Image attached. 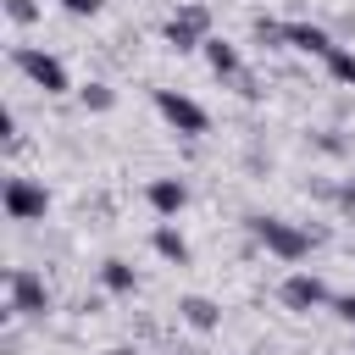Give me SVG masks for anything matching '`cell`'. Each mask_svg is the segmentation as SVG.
I'll use <instances>...</instances> for the list:
<instances>
[{
  "label": "cell",
  "instance_id": "obj_1",
  "mask_svg": "<svg viewBox=\"0 0 355 355\" xmlns=\"http://www.w3.org/2000/svg\"><path fill=\"white\" fill-rule=\"evenodd\" d=\"M250 233H255L277 261H305L311 244L322 239V233H305V227H294V222H283V216H250Z\"/></svg>",
  "mask_w": 355,
  "mask_h": 355
},
{
  "label": "cell",
  "instance_id": "obj_2",
  "mask_svg": "<svg viewBox=\"0 0 355 355\" xmlns=\"http://www.w3.org/2000/svg\"><path fill=\"white\" fill-rule=\"evenodd\" d=\"M11 61H17V72H28V83H33V89H44V94H67V89H72L67 67H61V61H55L50 50L17 44V50H11Z\"/></svg>",
  "mask_w": 355,
  "mask_h": 355
},
{
  "label": "cell",
  "instance_id": "obj_17",
  "mask_svg": "<svg viewBox=\"0 0 355 355\" xmlns=\"http://www.w3.org/2000/svg\"><path fill=\"white\" fill-rule=\"evenodd\" d=\"M333 311H338V316L355 327V294H338V300H333Z\"/></svg>",
  "mask_w": 355,
  "mask_h": 355
},
{
  "label": "cell",
  "instance_id": "obj_7",
  "mask_svg": "<svg viewBox=\"0 0 355 355\" xmlns=\"http://www.w3.org/2000/svg\"><path fill=\"white\" fill-rule=\"evenodd\" d=\"M6 283H11V311H17V316H44L50 294H44V277H39V272L17 266V272H11Z\"/></svg>",
  "mask_w": 355,
  "mask_h": 355
},
{
  "label": "cell",
  "instance_id": "obj_14",
  "mask_svg": "<svg viewBox=\"0 0 355 355\" xmlns=\"http://www.w3.org/2000/svg\"><path fill=\"white\" fill-rule=\"evenodd\" d=\"M322 61H327V72H333L338 83H349V89H355V50H338V44H333Z\"/></svg>",
  "mask_w": 355,
  "mask_h": 355
},
{
  "label": "cell",
  "instance_id": "obj_4",
  "mask_svg": "<svg viewBox=\"0 0 355 355\" xmlns=\"http://www.w3.org/2000/svg\"><path fill=\"white\" fill-rule=\"evenodd\" d=\"M211 39V11L205 6H178V17L166 22V44L172 50H205Z\"/></svg>",
  "mask_w": 355,
  "mask_h": 355
},
{
  "label": "cell",
  "instance_id": "obj_8",
  "mask_svg": "<svg viewBox=\"0 0 355 355\" xmlns=\"http://www.w3.org/2000/svg\"><path fill=\"white\" fill-rule=\"evenodd\" d=\"M178 316H183L194 333H211V327L222 322V305H216V300H205V294H183V300H178Z\"/></svg>",
  "mask_w": 355,
  "mask_h": 355
},
{
  "label": "cell",
  "instance_id": "obj_3",
  "mask_svg": "<svg viewBox=\"0 0 355 355\" xmlns=\"http://www.w3.org/2000/svg\"><path fill=\"white\" fill-rule=\"evenodd\" d=\"M155 111H161L178 133H189V139H194V133H205V122H211V116H205V105H200V100H189L183 89H155Z\"/></svg>",
  "mask_w": 355,
  "mask_h": 355
},
{
  "label": "cell",
  "instance_id": "obj_16",
  "mask_svg": "<svg viewBox=\"0 0 355 355\" xmlns=\"http://www.w3.org/2000/svg\"><path fill=\"white\" fill-rule=\"evenodd\" d=\"M6 17L11 22H33L39 17V0H6Z\"/></svg>",
  "mask_w": 355,
  "mask_h": 355
},
{
  "label": "cell",
  "instance_id": "obj_13",
  "mask_svg": "<svg viewBox=\"0 0 355 355\" xmlns=\"http://www.w3.org/2000/svg\"><path fill=\"white\" fill-rule=\"evenodd\" d=\"M155 255H166V261H189V239L178 233V227H155Z\"/></svg>",
  "mask_w": 355,
  "mask_h": 355
},
{
  "label": "cell",
  "instance_id": "obj_12",
  "mask_svg": "<svg viewBox=\"0 0 355 355\" xmlns=\"http://www.w3.org/2000/svg\"><path fill=\"white\" fill-rule=\"evenodd\" d=\"M100 283H105L111 294H133V288H139V272H133L128 261H116V255H111V261L100 266Z\"/></svg>",
  "mask_w": 355,
  "mask_h": 355
},
{
  "label": "cell",
  "instance_id": "obj_5",
  "mask_svg": "<svg viewBox=\"0 0 355 355\" xmlns=\"http://www.w3.org/2000/svg\"><path fill=\"white\" fill-rule=\"evenodd\" d=\"M44 211H50L44 183H33V178H11V183H6V216H11V222H39Z\"/></svg>",
  "mask_w": 355,
  "mask_h": 355
},
{
  "label": "cell",
  "instance_id": "obj_20",
  "mask_svg": "<svg viewBox=\"0 0 355 355\" xmlns=\"http://www.w3.org/2000/svg\"><path fill=\"white\" fill-rule=\"evenodd\" d=\"M105 355H133V349H128V344H116V349H105Z\"/></svg>",
  "mask_w": 355,
  "mask_h": 355
},
{
  "label": "cell",
  "instance_id": "obj_10",
  "mask_svg": "<svg viewBox=\"0 0 355 355\" xmlns=\"http://www.w3.org/2000/svg\"><path fill=\"white\" fill-rule=\"evenodd\" d=\"M205 61H211V72H216V78H233V83L244 78V61H239V50H233L227 39H216V33L205 39Z\"/></svg>",
  "mask_w": 355,
  "mask_h": 355
},
{
  "label": "cell",
  "instance_id": "obj_6",
  "mask_svg": "<svg viewBox=\"0 0 355 355\" xmlns=\"http://www.w3.org/2000/svg\"><path fill=\"white\" fill-rule=\"evenodd\" d=\"M277 300H283L288 311H316V305H327V283H322L316 272H288L283 288H277Z\"/></svg>",
  "mask_w": 355,
  "mask_h": 355
},
{
  "label": "cell",
  "instance_id": "obj_15",
  "mask_svg": "<svg viewBox=\"0 0 355 355\" xmlns=\"http://www.w3.org/2000/svg\"><path fill=\"white\" fill-rule=\"evenodd\" d=\"M111 100H116V94H111L105 83H83V105H89V111H111Z\"/></svg>",
  "mask_w": 355,
  "mask_h": 355
},
{
  "label": "cell",
  "instance_id": "obj_19",
  "mask_svg": "<svg viewBox=\"0 0 355 355\" xmlns=\"http://www.w3.org/2000/svg\"><path fill=\"white\" fill-rule=\"evenodd\" d=\"M338 205H344V211H355V189H338Z\"/></svg>",
  "mask_w": 355,
  "mask_h": 355
},
{
  "label": "cell",
  "instance_id": "obj_9",
  "mask_svg": "<svg viewBox=\"0 0 355 355\" xmlns=\"http://www.w3.org/2000/svg\"><path fill=\"white\" fill-rule=\"evenodd\" d=\"M150 205H155L161 216H178V211L189 205V183H183V178H155V183H150Z\"/></svg>",
  "mask_w": 355,
  "mask_h": 355
},
{
  "label": "cell",
  "instance_id": "obj_11",
  "mask_svg": "<svg viewBox=\"0 0 355 355\" xmlns=\"http://www.w3.org/2000/svg\"><path fill=\"white\" fill-rule=\"evenodd\" d=\"M288 44L305 50V55H327V50H333L327 28H316V22H288Z\"/></svg>",
  "mask_w": 355,
  "mask_h": 355
},
{
  "label": "cell",
  "instance_id": "obj_18",
  "mask_svg": "<svg viewBox=\"0 0 355 355\" xmlns=\"http://www.w3.org/2000/svg\"><path fill=\"white\" fill-rule=\"evenodd\" d=\"M61 6H67L72 17H94V11H100V0H61Z\"/></svg>",
  "mask_w": 355,
  "mask_h": 355
}]
</instances>
